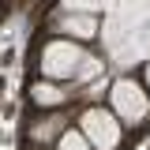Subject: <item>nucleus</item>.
<instances>
[{
  "instance_id": "2",
  "label": "nucleus",
  "mask_w": 150,
  "mask_h": 150,
  "mask_svg": "<svg viewBox=\"0 0 150 150\" xmlns=\"http://www.w3.org/2000/svg\"><path fill=\"white\" fill-rule=\"evenodd\" d=\"M64 150H83V146H75V143H68V146H64Z\"/></svg>"
},
{
  "instance_id": "1",
  "label": "nucleus",
  "mask_w": 150,
  "mask_h": 150,
  "mask_svg": "<svg viewBox=\"0 0 150 150\" xmlns=\"http://www.w3.org/2000/svg\"><path fill=\"white\" fill-rule=\"evenodd\" d=\"M86 128L98 131V135H94V143H98V146H112V143H116V128H112V120H109V116L90 112V116H86Z\"/></svg>"
}]
</instances>
